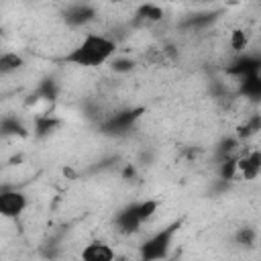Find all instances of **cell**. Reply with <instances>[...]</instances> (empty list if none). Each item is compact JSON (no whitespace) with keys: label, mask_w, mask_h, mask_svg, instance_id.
I'll return each mask as SVG.
<instances>
[{"label":"cell","mask_w":261,"mask_h":261,"mask_svg":"<svg viewBox=\"0 0 261 261\" xmlns=\"http://www.w3.org/2000/svg\"><path fill=\"white\" fill-rule=\"evenodd\" d=\"M116 51V43L106 37V35H98V33H88L65 57L63 61L77 65V67H98L106 61H110V57Z\"/></svg>","instance_id":"cell-1"},{"label":"cell","mask_w":261,"mask_h":261,"mask_svg":"<svg viewBox=\"0 0 261 261\" xmlns=\"http://www.w3.org/2000/svg\"><path fill=\"white\" fill-rule=\"evenodd\" d=\"M159 202L157 200H143V202H135L124 206L122 210H118V214L114 216V226L118 232L122 234H133L141 228V224L145 220H149L155 212H157Z\"/></svg>","instance_id":"cell-2"},{"label":"cell","mask_w":261,"mask_h":261,"mask_svg":"<svg viewBox=\"0 0 261 261\" xmlns=\"http://www.w3.org/2000/svg\"><path fill=\"white\" fill-rule=\"evenodd\" d=\"M181 222H184V218H177V220H173L171 224H167L165 228H161L159 232H155L153 237H149V239L141 245V251H139L141 259H145V261H155V259L167 257V253H169V249H171V243H173V237H175V232L181 228Z\"/></svg>","instance_id":"cell-3"},{"label":"cell","mask_w":261,"mask_h":261,"mask_svg":"<svg viewBox=\"0 0 261 261\" xmlns=\"http://www.w3.org/2000/svg\"><path fill=\"white\" fill-rule=\"evenodd\" d=\"M145 108H124V110H118L114 114H110L102 124H100V130L104 135H110V137H120V135H126L135 124L137 120L143 116Z\"/></svg>","instance_id":"cell-4"},{"label":"cell","mask_w":261,"mask_h":261,"mask_svg":"<svg viewBox=\"0 0 261 261\" xmlns=\"http://www.w3.org/2000/svg\"><path fill=\"white\" fill-rule=\"evenodd\" d=\"M27 208V196L20 190L2 188L0 190V216L18 218Z\"/></svg>","instance_id":"cell-5"},{"label":"cell","mask_w":261,"mask_h":261,"mask_svg":"<svg viewBox=\"0 0 261 261\" xmlns=\"http://www.w3.org/2000/svg\"><path fill=\"white\" fill-rule=\"evenodd\" d=\"M96 18V10L92 4L88 2H80V4H73L69 8H65L63 12V20L69 24V27H84L88 22H92Z\"/></svg>","instance_id":"cell-6"},{"label":"cell","mask_w":261,"mask_h":261,"mask_svg":"<svg viewBox=\"0 0 261 261\" xmlns=\"http://www.w3.org/2000/svg\"><path fill=\"white\" fill-rule=\"evenodd\" d=\"M261 69V59L257 55H239L228 67H226V73L228 75H234V77H243L247 73H255Z\"/></svg>","instance_id":"cell-7"},{"label":"cell","mask_w":261,"mask_h":261,"mask_svg":"<svg viewBox=\"0 0 261 261\" xmlns=\"http://www.w3.org/2000/svg\"><path fill=\"white\" fill-rule=\"evenodd\" d=\"M261 171V155L259 151H251L245 157L237 159V173L245 179H255Z\"/></svg>","instance_id":"cell-8"},{"label":"cell","mask_w":261,"mask_h":261,"mask_svg":"<svg viewBox=\"0 0 261 261\" xmlns=\"http://www.w3.org/2000/svg\"><path fill=\"white\" fill-rule=\"evenodd\" d=\"M114 257H116L114 249L110 245H104V243H90L82 251L84 261H112Z\"/></svg>","instance_id":"cell-9"},{"label":"cell","mask_w":261,"mask_h":261,"mask_svg":"<svg viewBox=\"0 0 261 261\" xmlns=\"http://www.w3.org/2000/svg\"><path fill=\"white\" fill-rule=\"evenodd\" d=\"M161 18H163V10H161V6L153 4V2L141 4L135 12V22L137 24H153V22H159Z\"/></svg>","instance_id":"cell-10"},{"label":"cell","mask_w":261,"mask_h":261,"mask_svg":"<svg viewBox=\"0 0 261 261\" xmlns=\"http://www.w3.org/2000/svg\"><path fill=\"white\" fill-rule=\"evenodd\" d=\"M239 92L243 96L251 98V100H257L261 96V75H259V71L239 77Z\"/></svg>","instance_id":"cell-11"},{"label":"cell","mask_w":261,"mask_h":261,"mask_svg":"<svg viewBox=\"0 0 261 261\" xmlns=\"http://www.w3.org/2000/svg\"><path fill=\"white\" fill-rule=\"evenodd\" d=\"M218 12H198V14H190L188 18L181 20V29L186 31H200V29H206L210 27L214 20H216Z\"/></svg>","instance_id":"cell-12"},{"label":"cell","mask_w":261,"mask_h":261,"mask_svg":"<svg viewBox=\"0 0 261 261\" xmlns=\"http://www.w3.org/2000/svg\"><path fill=\"white\" fill-rule=\"evenodd\" d=\"M59 124H61L59 118H55L51 114H39L35 118V137L37 139H45V137L53 135L59 128Z\"/></svg>","instance_id":"cell-13"},{"label":"cell","mask_w":261,"mask_h":261,"mask_svg":"<svg viewBox=\"0 0 261 261\" xmlns=\"http://www.w3.org/2000/svg\"><path fill=\"white\" fill-rule=\"evenodd\" d=\"M0 135L2 137H24L27 135V128H24V124H22V120L20 118H16V116H4V118H0Z\"/></svg>","instance_id":"cell-14"},{"label":"cell","mask_w":261,"mask_h":261,"mask_svg":"<svg viewBox=\"0 0 261 261\" xmlns=\"http://www.w3.org/2000/svg\"><path fill=\"white\" fill-rule=\"evenodd\" d=\"M31 98H33V102H37V100H45V102L55 100V98H57V84H55V80L45 77V80L37 86V90H35V94H33Z\"/></svg>","instance_id":"cell-15"},{"label":"cell","mask_w":261,"mask_h":261,"mask_svg":"<svg viewBox=\"0 0 261 261\" xmlns=\"http://www.w3.org/2000/svg\"><path fill=\"white\" fill-rule=\"evenodd\" d=\"M24 65V59L18 55V53H2L0 55V75H6V73H14L18 71L20 67Z\"/></svg>","instance_id":"cell-16"},{"label":"cell","mask_w":261,"mask_h":261,"mask_svg":"<svg viewBox=\"0 0 261 261\" xmlns=\"http://www.w3.org/2000/svg\"><path fill=\"white\" fill-rule=\"evenodd\" d=\"M237 159H239L237 155H230V157H226V159L220 161L218 173H220L222 179H232L237 175Z\"/></svg>","instance_id":"cell-17"},{"label":"cell","mask_w":261,"mask_h":261,"mask_svg":"<svg viewBox=\"0 0 261 261\" xmlns=\"http://www.w3.org/2000/svg\"><path fill=\"white\" fill-rule=\"evenodd\" d=\"M237 149H239V141H237V139H224V141L218 145L216 155H218V159L222 161V159H226V157H230V155H237Z\"/></svg>","instance_id":"cell-18"},{"label":"cell","mask_w":261,"mask_h":261,"mask_svg":"<svg viewBox=\"0 0 261 261\" xmlns=\"http://www.w3.org/2000/svg\"><path fill=\"white\" fill-rule=\"evenodd\" d=\"M110 67H112L114 71H118V73H126V71H130V69L135 67V61L128 59V57H114V59L110 61Z\"/></svg>","instance_id":"cell-19"},{"label":"cell","mask_w":261,"mask_h":261,"mask_svg":"<svg viewBox=\"0 0 261 261\" xmlns=\"http://www.w3.org/2000/svg\"><path fill=\"white\" fill-rule=\"evenodd\" d=\"M245 45H247V33L241 31V29H237L232 33V37H230V47L237 49V51H241V49H245Z\"/></svg>","instance_id":"cell-20"},{"label":"cell","mask_w":261,"mask_h":261,"mask_svg":"<svg viewBox=\"0 0 261 261\" xmlns=\"http://www.w3.org/2000/svg\"><path fill=\"white\" fill-rule=\"evenodd\" d=\"M255 230L253 228H241L239 232H237V243L239 245H253L255 243Z\"/></svg>","instance_id":"cell-21"},{"label":"cell","mask_w":261,"mask_h":261,"mask_svg":"<svg viewBox=\"0 0 261 261\" xmlns=\"http://www.w3.org/2000/svg\"><path fill=\"white\" fill-rule=\"evenodd\" d=\"M257 130H259V116L255 114L249 122H245V126H241V133H239V135H241V137H243V135L249 137V135H255Z\"/></svg>","instance_id":"cell-22"},{"label":"cell","mask_w":261,"mask_h":261,"mask_svg":"<svg viewBox=\"0 0 261 261\" xmlns=\"http://www.w3.org/2000/svg\"><path fill=\"white\" fill-rule=\"evenodd\" d=\"M106 2H122V0H106Z\"/></svg>","instance_id":"cell-23"},{"label":"cell","mask_w":261,"mask_h":261,"mask_svg":"<svg viewBox=\"0 0 261 261\" xmlns=\"http://www.w3.org/2000/svg\"><path fill=\"white\" fill-rule=\"evenodd\" d=\"M0 33H2V29H0Z\"/></svg>","instance_id":"cell-24"}]
</instances>
